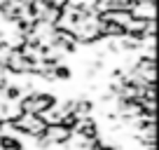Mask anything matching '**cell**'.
<instances>
[{"label": "cell", "instance_id": "cell-1", "mask_svg": "<svg viewBox=\"0 0 159 150\" xmlns=\"http://www.w3.org/2000/svg\"><path fill=\"white\" fill-rule=\"evenodd\" d=\"M54 103H56V101H54L52 94H38V91H30V94L19 103V110H21V113H30V115H40L42 110L52 108Z\"/></svg>", "mask_w": 159, "mask_h": 150}, {"label": "cell", "instance_id": "cell-2", "mask_svg": "<svg viewBox=\"0 0 159 150\" xmlns=\"http://www.w3.org/2000/svg\"><path fill=\"white\" fill-rule=\"evenodd\" d=\"M0 145H2V150H24V143H21V141L12 138V136H7V134L0 138Z\"/></svg>", "mask_w": 159, "mask_h": 150}]
</instances>
